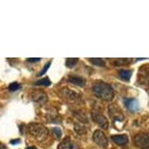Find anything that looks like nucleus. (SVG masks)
<instances>
[{
	"mask_svg": "<svg viewBox=\"0 0 149 149\" xmlns=\"http://www.w3.org/2000/svg\"><path fill=\"white\" fill-rule=\"evenodd\" d=\"M93 93L95 95V97L100 98L102 100L109 102L113 100L114 97V90L107 83L104 82H95L93 85Z\"/></svg>",
	"mask_w": 149,
	"mask_h": 149,
	"instance_id": "f257e3e1",
	"label": "nucleus"
},
{
	"mask_svg": "<svg viewBox=\"0 0 149 149\" xmlns=\"http://www.w3.org/2000/svg\"><path fill=\"white\" fill-rule=\"evenodd\" d=\"M29 133L32 137H34L38 141H42V140L46 139L48 134H49V131L45 127L44 125L39 123H31L29 125Z\"/></svg>",
	"mask_w": 149,
	"mask_h": 149,
	"instance_id": "f03ea898",
	"label": "nucleus"
},
{
	"mask_svg": "<svg viewBox=\"0 0 149 149\" xmlns=\"http://www.w3.org/2000/svg\"><path fill=\"white\" fill-rule=\"evenodd\" d=\"M75 117V123H74V129L78 134H85L89 128L88 119H87L86 115L83 114V112L76 111L73 113Z\"/></svg>",
	"mask_w": 149,
	"mask_h": 149,
	"instance_id": "7ed1b4c3",
	"label": "nucleus"
},
{
	"mask_svg": "<svg viewBox=\"0 0 149 149\" xmlns=\"http://www.w3.org/2000/svg\"><path fill=\"white\" fill-rule=\"evenodd\" d=\"M134 144L140 149H149V133L141 132L134 136Z\"/></svg>",
	"mask_w": 149,
	"mask_h": 149,
	"instance_id": "20e7f679",
	"label": "nucleus"
},
{
	"mask_svg": "<svg viewBox=\"0 0 149 149\" xmlns=\"http://www.w3.org/2000/svg\"><path fill=\"white\" fill-rule=\"evenodd\" d=\"M92 119L94 120V122L97 123L100 128L104 129V130H107L108 129L109 123H108L107 118L102 113H100V111H97V110L92 111Z\"/></svg>",
	"mask_w": 149,
	"mask_h": 149,
	"instance_id": "39448f33",
	"label": "nucleus"
},
{
	"mask_svg": "<svg viewBox=\"0 0 149 149\" xmlns=\"http://www.w3.org/2000/svg\"><path fill=\"white\" fill-rule=\"evenodd\" d=\"M60 95L61 97L70 102H77V100H81L80 95L78 94V93H76L75 91H72V90L67 89V88L61 89L60 91Z\"/></svg>",
	"mask_w": 149,
	"mask_h": 149,
	"instance_id": "423d86ee",
	"label": "nucleus"
},
{
	"mask_svg": "<svg viewBox=\"0 0 149 149\" xmlns=\"http://www.w3.org/2000/svg\"><path fill=\"white\" fill-rule=\"evenodd\" d=\"M93 140L94 142L97 144V146L100 147H102V148H105L106 146L108 144V141H107V139H106V136L104 134V133L100 130L95 131L94 134H93Z\"/></svg>",
	"mask_w": 149,
	"mask_h": 149,
	"instance_id": "0eeeda50",
	"label": "nucleus"
},
{
	"mask_svg": "<svg viewBox=\"0 0 149 149\" xmlns=\"http://www.w3.org/2000/svg\"><path fill=\"white\" fill-rule=\"evenodd\" d=\"M108 114H109V116L111 117V119L114 123L115 122H122V121L124 120V116H123L122 111H121L119 109V107L115 104H112V105L109 106Z\"/></svg>",
	"mask_w": 149,
	"mask_h": 149,
	"instance_id": "6e6552de",
	"label": "nucleus"
},
{
	"mask_svg": "<svg viewBox=\"0 0 149 149\" xmlns=\"http://www.w3.org/2000/svg\"><path fill=\"white\" fill-rule=\"evenodd\" d=\"M137 83L140 86L149 85V69L146 68V66L140 67L139 77H137Z\"/></svg>",
	"mask_w": 149,
	"mask_h": 149,
	"instance_id": "1a4fd4ad",
	"label": "nucleus"
},
{
	"mask_svg": "<svg viewBox=\"0 0 149 149\" xmlns=\"http://www.w3.org/2000/svg\"><path fill=\"white\" fill-rule=\"evenodd\" d=\"M31 100L38 104H45L47 102V95L42 91H35L31 94Z\"/></svg>",
	"mask_w": 149,
	"mask_h": 149,
	"instance_id": "9d476101",
	"label": "nucleus"
},
{
	"mask_svg": "<svg viewBox=\"0 0 149 149\" xmlns=\"http://www.w3.org/2000/svg\"><path fill=\"white\" fill-rule=\"evenodd\" d=\"M124 104L131 112H136L139 109V102L136 98H124Z\"/></svg>",
	"mask_w": 149,
	"mask_h": 149,
	"instance_id": "9b49d317",
	"label": "nucleus"
},
{
	"mask_svg": "<svg viewBox=\"0 0 149 149\" xmlns=\"http://www.w3.org/2000/svg\"><path fill=\"white\" fill-rule=\"evenodd\" d=\"M58 149H78V146L72 140H70L69 139H65L58 144Z\"/></svg>",
	"mask_w": 149,
	"mask_h": 149,
	"instance_id": "f8f14e48",
	"label": "nucleus"
},
{
	"mask_svg": "<svg viewBox=\"0 0 149 149\" xmlns=\"http://www.w3.org/2000/svg\"><path fill=\"white\" fill-rule=\"evenodd\" d=\"M111 139L118 145H125L128 142L127 134H114L111 136Z\"/></svg>",
	"mask_w": 149,
	"mask_h": 149,
	"instance_id": "ddd939ff",
	"label": "nucleus"
},
{
	"mask_svg": "<svg viewBox=\"0 0 149 149\" xmlns=\"http://www.w3.org/2000/svg\"><path fill=\"white\" fill-rule=\"evenodd\" d=\"M68 82L70 84H73V85L78 86V87L85 86V80H84L82 77L76 76V75H72V76H70L68 78Z\"/></svg>",
	"mask_w": 149,
	"mask_h": 149,
	"instance_id": "4468645a",
	"label": "nucleus"
},
{
	"mask_svg": "<svg viewBox=\"0 0 149 149\" xmlns=\"http://www.w3.org/2000/svg\"><path fill=\"white\" fill-rule=\"evenodd\" d=\"M132 74H133V71H132V70L121 69L120 71H119L120 78H122V79L125 80V81H130Z\"/></svg>",
	"mask_w": 149,
	"mask_h": 149,
	"instance_id": "2eb2a0df",
	"label": "nucleus"
},
{
	"mask_svg": "<svg viewBox=\"0 0 149 149\" xmlns=\"http://www.w3.org/2000/svg\"><path fill=\"white\" fill-rule=\"evenodd\" d=\"M78 58H66L65 61V65L68 67V68H72L74 65H76L78 63Z\"/></svg>",
	"mask_w": 149,
	"mask_h": 149,
	"instance_id": "dca6fc26",
	"label": "nucleus"
},
{
	"mask_svg": "<svg viewBox=\"0 0 149 149\" xmlns=\"http://www.w3.org/2000/svg\"><path fill=\"white\" fill-rule=\"evenodd\" d=\"M35 85L48 87L51 85V81L49 80V78H44V79H40V80H38L37 82H35Z\"/></svg>",
	"mask_w": 149,
	"mask_h": 149,
	"instance_id": "f3484780",
	"label": "nucleus"
},
{
	"mask_svg": "<svg viewBox=\"0 0 149 149\" xmlns=\"http://www.w3.org/2000/svg\"><path fill=\"white\" fill-rule=\"evenodd\" d=\"M92 63L95 64L97 66H105V63L104 61H102V58H90Z\"/></svg>",
	"mask_w": 149,
	"mask_h": 149,
	"instance_id": "a211bd4d",
	"label": "nucleus"
},
{
	"mask_svg": "<svg viewBox=\"0 0 149 149\" xmlns=\"http://www.w3.org/2000/svg\"><path fill=\"white\" fill-rule=\"evenodd\" d=\"M52 133L55 134L56 139H60V137L61 136V130L60 128H53Z\"/></svg>",
	"mask_w": 149,
	"mask_h": 149,
	"instance_id": "6ab92c4d",
	"label": "nucleus"
},
{
	"mask_svg": "<svg viewBox=\"0 0 149 149\" xmlns=\"http://www.w3.org/2000/svg\"><path fill=\"white\" fill-rule=\"evenodd\" d=\"M19 89H21V85H19V83H12V84H10V86H9V90L11 92H15L17 91V90H19Z\"/></svg>",
	"mask_w": 149,
	"mask_h": 149,
	"instance_id": "aec40b11",
	"label": "nucleus"
},
{
	"mask_svg": "<svg viewBox=\"0 0 149 149\" xmlns=\"http://www.w3.org/2000/svg\"><path fill=\"white\" fill-rule=\"evenodd\" d=\"M131 60L129 58H122V60H117L115 61V64H119V65H124V64H127L130 63Z\"/></svg>",
	"mask_w": 149,
	"mask_h": 149,
	"instance_id": "412c9836",
	"label": "nucleus"
},
{
	"mask_svg": "<svg viewBox=\"0 0 149 149\" xmlns=\"http://www.w3.org/2000/svg\"><path fill=\"white\" fill-rule=\"evenodd\" d=\"M50 65H51V61H49V63H48L46 64V65H45L44 69L42 70V71H41L40 73H39V76H42L43 74H45V73H46V71L48 70V68H49V66H50Z\"/></svg>",
	"mask_w": 149,
	"mask_h": 149,
	"instance_id": "4be33fe9",
	"label": "nucleus"
},
{
	"mask_svg": "<svg viewBox=\"0 0 149 149\" xmlns=\"http://www.w3.org/2000/svg\"><path fill=\"white\" fill-rule=\"evenodd\" d=\"M40 60L41 58H27V61H30V63H35V61H39Z\"/></svg>",
	"mask_w": 149,
	"mask_h": 149,
	"instance_id": "5701e85b",
	"label": "nucleus"
},
{
	"mask_svg": "<svg viewBox=\"0 0 149 149\" xmlns=\"http://www.w3.org/2000/svg\"><path fill=\"white\" fill-rule=\"evenodd\" d=\"M0 149H8V148L5 144H3L2 142H0Z\"/></svg>",
	"mask_w": 149,
	"mask_h": 149,
	"instance_id": "b1692460",
	"label": "nucleus"
},
{
	"mask_svg": "<svg viewBox=\"0 0 149 149\" xmlns=\"http://www.w3.org/2000/svg\"><path fill=\"white\" fill-rule=\"evenodd\" d=\"M19 139H17V140H11V143L12 144H16V143H19Z\"/></svg>",
	"mask_w": 149,
	"mask_h": 149,
	"instance_id": "393cba45",
	"label": "nucleus"
},
{
	"mask_svg": "<svg viewBox=\"0 0 149 149\" xmlns=\"http://www.w3.org/2000/svg\"><path fill=\"white\" fill-rule=\"evenodd\" d=\"M27 149H35V148H33V147H29V148H27Z\"/></svg>",
	"mask_w": 149,
	"mask_h": 149,
	"instance_id": "a878e982",
	"label": "nucleus"
}]
</instances>
